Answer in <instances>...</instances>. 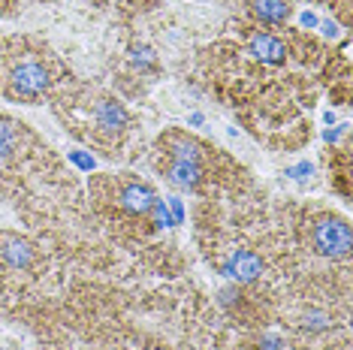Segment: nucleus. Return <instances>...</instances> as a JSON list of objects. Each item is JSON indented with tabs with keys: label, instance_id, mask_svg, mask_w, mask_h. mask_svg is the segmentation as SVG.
I'll return each instance as SVG.
<instances>
[{
	"label": "nucleus",
	"instance_id": "1",
	"mask_svg": "<svg viewBox=\"0 0 353 350\" xmlns=\"http://www.w3.org/2000/svg\"><path fill=\"white\" fill-rule=\"evenodd\" d=\"M311 242H314V250L320 257H348L350 254V226L348 220L341 218H320L314 224V233H311Z\"/></svg>",
	"mask_w": 353,
	"mask_h": 350
},
{
	"label": "nucleus",
	"instance_id": "2",
	"mask_svg": "<svg viewBox=\"0 0 353 350\" xmlns=\"http://www.w3.org/2000/svg\"><path fill=\"white\" fill-rule=\"evenodd\" d=\"M12 88L19 91L21 97H40L45 88H49V70L40 64H21L12 70Z\"/></svg>",
	"mask_w": 353,
	"mask_h": 350
},
{
	"label": "nucleus",
	"instance_id": "3",
	"mask_svg": "<svg viewBox=\"0 0 353 350\" xmlns=\"http://www.w3.org/2000/svg\"><path fill=\"white\" fill-rule=\"evenodd\" d=\"M260 272H263V260L254 254V250H236V254H229V260L224 263V275L239 281V284H248V281L260 278Z\"/></svg>",
	"mask_w": 353,
	"mask_h": 350
},
{
	"label": "nucleus",
	"instance_id": "4",
	"mask_svg": "<svg viewBox=\"0 0 353 350\" xmlns=\"http://www.w3.org/2000/svg\"><path fill=\"white\" fill-rule=\"evenodd\" d=\"M248 51H251V55H254L257 60H263V64H272V67H278V64H284V60H287V49H284V43L275 40V36H269V34H254V36H251Z\"/></svg>",
	"mask_w": 353,
	"mask_h": 350
},
{
	"label": "nucleus",
	"instance_id": "5",
	"mask_svg": "<svg viewBox=\"0 0 353 350\" xmlns=\"http://www.w3.org/2000/svg\"><path fill=\"white\" fill-rule=\"evenodd\" d=\"M0 257H3L12 269H27V266L34 263V248H30L25 239H19V235H3Z\"/></svg>",
	"mask_w": 353,
	"mask_h": 350
},
{
	"label": "nucleus",
	"instance_id": "6",
	"mask_svg": "<svg viewBox=\"0 0 353 350\" xmlns=\"http://www.w3.org/2000/svg\"><path fill=\"white\" fill-rule=\"evenodd\" d=\"M155 200L157 196L148 185H127L124 190H121V205H124L130 215H148Z\"/></svg>",
	"mask_w": 353,
	"mask_h": 350
},
{
	"label": "nucleus",
	"instance_id": "7",
	"mask_svg": "<svg viewBox=\"0 0 353 350\" xmlns=\"http://www.w3.org/2000/svg\"><path fill=\"white\" fill-rule=\"evenodd\" d=\"M127 109L121 103H115V100H103V103H97V124L103 127L106 133H118V130H124L127 127Z\"/></svg>",
	"mask_w": 353,
	"mask_h": 350
},
{
	"label": "nucleus",
	"instance_id": "8",
	"mask_svg": "<svg viewBox=\"0 0 353 350\" xmlns=\"http://www.w3.org/2000/svg\"><path fill=\"white\" fill-rule=\"evenodd\" d=\"M166 178H170V185L181 190H194L199 185V178H203V170H199V163H190V161H172Z\"/></svg>",
	"mask_w": 353,
	"mask_h": 350
},
{
	"label": "nucleus",
	"instance_id": "9",
	"mask_svg": "<svg viewBox=\"0 0 353 350\" xmlns=\"http://www.w3.org/2000/svg\"><path fill=\"white\" fill-rule=\"evenodd\" d=\"M251 10L260 21L266 25H281L290 19V3L287 0H251Z\"/></svg>",
	"mask_w": 353,
	"mask_h": 350
},
{
	"label": "nucleus",
	"instance_id": "10",
	"mask_svg": "<svg viewBox=\"0 0 353 350\" xmlns=\"http://www.w3.org/2000/svg\"><path fill=\"white\" fill-rule=\"evenodd\" d=\"M172 157L175 161L199 163V145L194 139H172Z\"/></svg>",
	"mask_w": 353,
	"mask_h": 350
},
{
	"label": "nucleus",
	"instance_id": "11",
	"mask_svg": "<svg viewBox=\"0 0 353 350\" xmlns=\"http://www.w3.org/2000/svg\"><path fill=\"white\" fill-rule=\"evenodd\" d=\"M15 151V127L10 121H0V161H6Z\"/></svg>",
	"mask_w": 353,
	"mask_h": 350
},
{
	"label": "nucleus",
	"instance_id": "12",
	"mask_svg": "<svg viewBox=\"0 0 353 350\" xmlns=\"http://www.w3.org/2000/svg\"><path fill=\"white\" fill-rule=\"evenodd\" d=\"M148 215L155 218V226H175V218H172V211H170V205H166V200H155V205H151Z\"/></svg>",
	"mask_w": 353,
	"mask_h": 350
},
{
	"label": "nucleus",
	"instance_id": "13",
	"mask_svg": "<svg viewBox=\"0 0 353 350\" xmlns=\"http://www.w3.org/2000/svg\"><path fill=\"white\" fill-rule=\"evenodd\" d=\"M314 172V163H308V161H302V163H296V166H290V170L287 172H284V175H287V178H293V181H305V178H308V175Z\"/></svg>",
	"mask_w": 353,
	"mask_h": 350
},
{
	"label": "nucleus",
	"instance_id": "14",
	"mask_svg": "<svg viewBox=\"0 0 353 350\" xmlns=\"http://www.w3.org/2000/svg\"><path fill=\"white\" fill-rule=\"evenodd\" d=\"M133 64H136V67H155V51H151L148 45H139V49H133Z\"/></svg>",
	"mask_w": 353,
	"mask_h": 350
},
{
	"label": "nucleus",
	"instance_id": "15",
	"mask_svg": "<svg viewBox=\"0 0 353 350\" xmlns=\"http://www.w3.org/2000/svg\"><path fill=\"white\" fill-rule=\"evenodd\" d=\"M166 205H170V211H172L175 224H181V218H184V209H181V200H179V196H170V200H166Z\"/></svg>",
	"mask_w": 353,
	"mask_h": 350
},
{
	"label": "nucleus",
	"instance_id": "16",
	"mask_svg": "<svg viewBox=\"0 0 353 350\" xmlns=\"http://www.w3.org/2000/svg\"><path fill=\"white\" fill-rule=\"evenodd\" d=\"M70 157H73V163L82 166V170H94V161H91V157H85V154H79V151H70Z\"/></svg>",
	"mask_w": 353,
	"mask_h": 350
},
{
	"label": "nucleus",
	"instance_id": "17",
	"mask_svg": "<svg viewBox=\"0 0 353 350\" xmlns=\"http://www.w3.org/2000/svg\"><path fill=\"white\" fill-rule=\"evenodd\" d=\"M323 36H329V40H335V36H339V25H335V21H323Z\"/></svg>",
	"mask_w": 353,
	"mask_h": 350
},
{
	"label": "nucleus",
	"instance_id": "18",
	"mask_svg": "<svg viewBox=\"0 0 353 350\" xmlns=\"http://www.w3.org/2000/svg\"><path fill=\"white\" fill-rule=\"evenodd\" d=\"M263 350H281V341L269 336V338H263Z\"/></svg>",
	"mask_w": 353,
	"mask_h": 350
},
{
	"label": "nucleus",
	"instance_id": "19",
	"mask_svg": "<svg viewBox=\"0 0 353 350\" xmlns=\"http://www.w3.org/2000/svg\"><path fill=\"white\" fill-rule=\"evenodd\" d=\"M302 25H305V27H317V15H311V12H302Z\"/></svg>",
	"mask_w": 353,
	"mask_h": 350
},
{
	"label": "nucleus",
	"instance_id": "20",
	"mask_svg": "<svg viewBox=\"0 0 353 350\" xmlns=\"http://www.w3.org/2000/svg\"><path fill=\"white\" fill-rule=\"evenodd\" d=\"M339 136H341V127H335V130H326V133H323V139H326V142H335Z\"/></svg>",
	"mask_w": 353,
	"mask_h": 350
},
{
	"label": "nucleus",
	"instance_id": "21",
	"mask_svg": "<svg viewBox=\"0 0 353 350\" xmlns=\"http://www.w3.org/2000/svg\"><path fill=\"white\" fill-rule=\"evenodd\" d=\"M145 350H163V347H145Z\"/></svg>",
	"mask_w": 353,
	"mask_h": 350
}]
</instances>
